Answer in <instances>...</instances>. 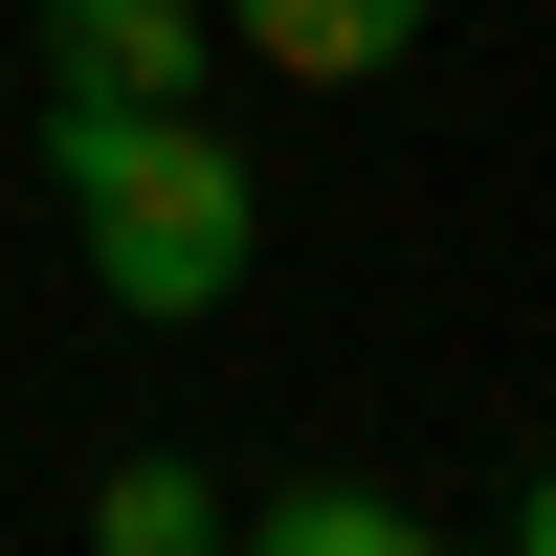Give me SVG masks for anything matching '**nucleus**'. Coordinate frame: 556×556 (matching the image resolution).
<instances>
[{
    "label": "nucleus",
    "instance_id": "1",
    "mask_svg": "<svg viewBox=\"0 0 556 556\" xmlns=\"http://www.w3.org/2000/svg\"><path fill=\"white\" fill-rule=\"evenodd\" d=\"M45 178H67V245H89V290L112 312H223L245 290V245H267V178L223 156L178 89H45Z\"/></svg>",
    "mask_w": 556,
    "mask_h": 556
},
{
    "label": "nucleus",
    "instance_id": "2",
    "mask_svg": "<svg viewBox=\"0 0 556 556\" xmlns=\"http://www.w3.org/2000/svg\"><path fill=\"white\" fill-rule=\"evenodd\" d=\"M223 45L290 67V89H379L401 45H424V0H223Z\"/></svg>",
    "mask_w": 556,
    "mask_h": 556
},
{
    "label": "nucleus",
    "instance_id": "3",
    "mask_svg": "<svg viewBox=\"0 0 556 556\" xmlns=\"http://www.w3.org/2000/svg\"><path fill=\"white\" fill-rule=\"evenodd\" d=\"M201 0H45V89H201Z\"/></svg>",
    "mask_w": 556,
    "mask_h": 556
},
{
    "label": "nucleus",
    "instance_id": "4",
    "mask_svg": "<svg viewBox=\"0 0 556 556\" xmlns=\"http://www.w3.org/2000/svg\"><path fill=\"white\" fill-rule=\"evenodd\" d=\"M223 534H267V556H424V513H401V490H334V468H290L267 513H223Z\"/></svg>",
    "mask_w": 556,
    "mask_h": 556
},
{
    "label": "nucleus",
    "instance_id": "5",
    "mask_svg": "<svg viewBox=\"0 0 556 556\" xmlns=\"http://www.w3.org/2000/svg\"><path fill=\"white\" fill-rule=\"evenodd\" d=\"M89 534H112V556H201L223 490H201V468H112V490H89Z\"/></svg>",
    "mask_w": 556,
    "mask_h": 556
},
{
    "label": "nucleus",
    "instance_id": "6",
    "mask_svg": "<svg viewBox=\"0 0 556 556\" xmlns=\"http://www.w3.org/2000/svg\"><path fill=\"white\" fill-rule=\"evenodd\" d=\"M513 556H556V468H534V490H513Z\"/></svg>",
    "mask_w": 556,
    "mask_h": 556
}]
</instances>
